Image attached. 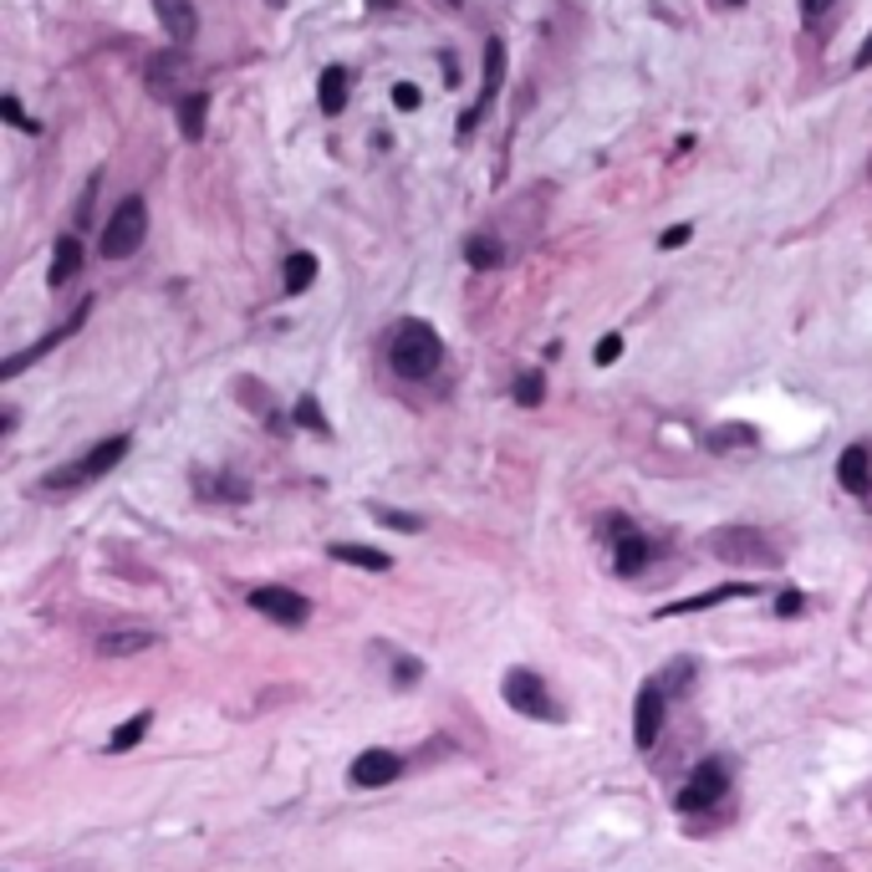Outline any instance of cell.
Returning <instances> with one entry per match:
<instances>
[{"label": "cell", "instance_id": "obj_1", "mask_svg": "<svg viewBox=\"0 0 872 872\" xmlns=\"http://www.w3.org/2000/svg\"><path fill=\"white\" fill-rule=\"evenodd\" d=\"M388 363H394L398 378L419 383V378H429V373H439V363H444V342H439V332L429 322L408 317V322H398L394 338H388Z\"/></svg>", "mask_w": 872, "mask_h": 872}, {"label": "cell", "instance_id": "obj_2", "mask_svg": "<svg viewBox=\"0 0 872 872\" xmlns=\"http://www.w3.org/2000/svg\"><path fill=\"white\" fill-rule=\"evenodd\" d=\"M704 547L715 562L730 566H781V547L760 526H719V531L704 536Z\"/></svg>", "mask_w": 872, "mask_h": 872}, {"label": "cell", "instance_id": "obj_3", "mask_svg": "<svg viewBox=\"0 0 872 872\" xmlns=\"http://www.w3.org/2000/svg\"><path fill=\"white\" fill-rule=\"evenodd\" d=\"M143 235H148V205H143V195H128L113 210L108 230H102V255L108 261H128L143 245Z\"/></svg>", "mask_w": 872, "mask_h": 872}, {"label": "cell", "instance_id": "obj_4", "mask_svg": "<svg viewBox=\"0 0 872 872\" xmlns=\"http://www.w3.org/2000/svg\"><path fill=\"white\" fill-rule=\"evenodd\" d=\"M500 694H506V704L516 709V715H526V719H547V725L562 719V704L551 699V689L531 674V669H510V674L500 678Z\"/></svg>", "mask_w": 872, "mask_h": 872}, {"label": "cell", "instance_id": "obj_5", "mask_svg": "<svg viewBox=\"0 0 872 872\" xmlns=\"http://www.w3.org/2000/svg\"><path fill=\"white\" fill-rule=\"evenodd\" d=\"M128 450H133V439H128V434H108L102 444H92V450H87L82 460H77V465L57 470V475H52V485L62 490V485H87V479L113 475V470L128 460Z\"/></svg>", "mask_w": 872, "mask_h": 872}, {"label": "cell", "instance_id": "obj_6", "mask_svg": "<svg viewBox=\"0 0 872 872\" xmlns=\"http://www.w3.org/2000/svg\"><path fill=\"white\" fill-rule=\"evenodd\" d=\"M725 791H730V765L719 755L699 760L689 775V786L678 791V812H709V806L725 802Z\"/></svg>", "mask_w": 872, "mask_h": 872}, {"label": "cell", "instance_id": "obj_7", "mask_svg": "<svg viewBox=\"0 0 872 872\" xmlns=\"http://www.w3.org/2000/svg\"><path fill=\"white\" fill-rule=\"evenodd\" d=\"M245 603H251L261 618L282 622V628H301V622L311 618V603L301 597V592H291V587H251V592H245Z\"/></svg>", "mask_w": 872, "mask_h": 872}, {"label": "cell", "instance_id": "obj_8", "mask_svg": "<svg viewBox=\"0 0 872 872\" xmlns=\"http://www.w3.org/2000/svg\"><path fill=\"white\" fill-rule=\"evenodd\" d=\"M500 82H506V42H500V36H490V42H485V87H479L475 108L460 118V139H465L479 118L490 113V102H495V92H500Z\"/></svg>", "mask_w": 872, "mask_h": 872}, {"label": "cell", "instance_id": "obj_9", "mask_svg": "<svg viewBox=\"0 0 872 872\" xmlns=\"http://www.w3.org/2000/svg\"><path fill=\"white\" fill-rule=\"evenodd\" d=\"M663 684L659 678H648L643 689H638V699H633V746L638 750H653V740L663 735Z\"/></svg>", "mask_w": 872, "mask_h": 872}, {"label": "cell", "instance_id": "obj_10", "mask_svg": "<svg viewBox=\"0 0 872 872\" xmlns=\"http://www.w3.org/2000/svg\"><path fill=\"white\" fill-rule=\"evenodd\" d=\"M87 311H92V301H82V307L71 311V317H67V322H62V327H57V332H46V338H42V342H36V347H26V352H15L11 363L0 367V383H11V378H21V373H26V367H31V363H36V357H46V352H52V347H62V342H67V338H71V332H82V322H87Z\"/></svg>", "mask_w": 872, "mask_h": 872}, {"label": "cell", "instance_id": "obj_11", "mask_svg": "<svg viewBox=\"0 0 872 872\" xmlns=\"http://www.w3.org/2000/svg\"><path fill=\"white\" fill-rule=\"evenodd\" d=\"M607 531H612V541H618V551H612V566H618L622 577H638V572L648 566V556H653L648 536L633 531V521H622V516H612V521H607Z\"/></svg>", "mask_w": 872, "mask_h": 872}, {"label": "cell", "instance_id": "obj_12", "mask_svg": "<svg viewBox=\"0 0 872 872\" xmlns=\"http://www.w3.org/2000/svg\"><path fill=\"white\" fill-rule=\"evenodd\" d=\"M352 786L363 791H378V786H394L398 775H404V755H394V750H363V755L352 760Z\"/></svg>", "mask_w": 872, "mask_h": 872}, {"label": "cell", "instance_id": "obj_13", "mask_svg": "<svg viewBox=\"0 0 872 872\" xmlns=\"http://www.w3.org/2000/svg\"><path fill=\"white\" fill-rule=\"evenodd\" d=\"M154 11H158V21H164V31H169V42H174V46H189V42H195L199 11L189 5V0H154Z\"/></svg>", "mask_w": 872, "mask_h": 872}, {"label": "cell", "instance_id": "obj_14", "mask_svg": "<svg viewBox=\"0 0 872 872\" xmlns=\"http://www.w3.org/2000/svg\"><path fill=\"white\" fill-rule=\"evenodd\" d=\"M837 479H842V490L852 495H872V454L862 444H847L842 460H837Z\"/></svg>", "mask_w": 872, "mask_h": 872}, {"label": "cell", "instance_id": "obj_15", "mask_svg": "<svg viewBox=\"0 0 872 872\" xmlns=\"http://www.w3.org/2000/svg\"><path fill=\"white\" fill-rule=\"evenodd\" d=\"M750 592H760L755 582H725V587H715V592H699V597L669 603V607H663V618H684V612H704V607H719V603H730V597H750Z\"/></svg>", "mask_w": 872, "mask_h": 872}, {"label": "cell", "instance_id": "obj_16", "mask_svg": "<svg viewBox=\"0 0 872 872\" xmlns=\"http://www.w3.org/2000/svg\"><path fill=\"white\" fill-rule=\"evenodd\" d=\"M82 261H87L82 240H77V235H57V251H52V271H46V282L67 286L71 276H82Z\"/></svg>", "mask_w": 872, "mask_h": 872}, {"label": "cell", "instance_id": "obj_17", "mask_svg": "<svg viewBox=\"0 0 872 872\" xmlns=\"http://www.w3.org/2000/svg\"><path fill=\"white\" fill-rule=\"evenodd\" d=\"M347 92H352V71L347 67H327L322 82H317V102H322L327 118L347 113Z\"/></svg>", "mask_w": 872, "mask_h": 872}, {"label": "cell", "instance_id": "obj_18", "mask_svg": "<svg viewBox=\"0 0 872 872\" xmlns=\"http://www.w3.org/2000/svg\"><path fill=\"white\" fill-rule=\"evenodd\" d=\"M174 108H179V133H184V143H199V139H205V123H210V98H205V92H184Z\"/></svg>", "mask_w": 872, "mask_h": 872}, {"label": "cell", "instance_id": "obj_19", "mask_svg": "<svg viewBox=\"0 0 872 872\" xmlns=\"http://www.w3.org/2000/svg\"><path fill=\"white\" fill-rule=\"evenodd\" d=\"M332 562H347V566H363V572H388L394 566V556L378 547H357V541H338V547L327 551Z\"/></svg>", "mask_w": 872, "mask_h": 872}, {"label": "cell", "instance_id": "obj_20", "mask_svg": "<svg viewBox=\"0 0 872 872\" xmlns=\"http://www.w3.org/2000/svg\"><path fill=\"white\" fill-rule=\"evenodd\" d=\"M143 648H154V633H148V628H123V633H102L98 638L102 659H128V653H143Z\"/></svg>", "mask_w": 872, "mask_h": 872}, {"label": "cell", "instance_id": "obj_21", "mask_svg": "<svg viewBox=\"0 0 872 872\" xmlns=\"http://www.w3.org/2000/svg\"><path fill=\"white\" fill-rule=\"evenodd\" d=\"M311 282H317V255H311V251H291V255H286V266H282L286 296H301Z\"/></svg>", "mask_w": 872, "mask_h": 872}, {"label": "cell", "instance_id": "obj_22", "mask_svg": "<svg viewBox=\"0 0 872 872\" xmlns=\"http://www.w3.org/2000/svg\"><path fill=\"white\" fill-rule=\"evenodd\" d=\"M760 434L750 429V423H719L715 434H709V450L715 454H730V450H755Z\"/></svg>", "mask_w": 872, "mask_h": 872}, {"label": "cell", "instance_id": "obj_23", "mask_svg": "<svg viewBox=\"0 0 872 872\" xmlns=\"http://www.w3.org/2000/svg\"><path fill=\"white\" fill-rule=\"evenodd\" d=\"M465 261H470L475 271H495L500 261H506V245H500L495 235H470V240H465Z\"/></svg>", "mask_w": 872, "mask_h": 872}, {"label": "cell", "instance_id": "obj_24", "mask_svg": "<svg viewBox=\"0 0 872 872\" xmlns=\"http://www.w3.org/2000/svg\"><path fill=\"white\" fill-rule=\"evenodd\" d=\"M148 725H154V715H148V709H143V715H133L123 725V730L113 735V740H108V750H113V755H123V750H133L143 740V735H148Z\"/></svg>", "mask_w": 872, "mask_h": 872}, {"label": "cell", "instance_id": "obj_25", "mask_svg": "<svg viewBox=\"0 0 872 872\" xmlns=\"http://www.w3.org/2000/svg\"><path fill=\"white\" fill-rule=\"evenodd\" d=\"M240 404H251L255 413H261V419L271 423V429H282V413H276V408L266 404V388H261V383H255V378H245V383H240Z\"/></svg>", "mask_w": 872, "mask_h": 872}, {"label": "cell", "instance_id": "obj_26", "mask_svg": "<svg viewBox=\"0 0 872 872\" xmlns=\"http://www.w3.org/2000/svg\"><path fill=\"white\" fill-rule=\"evenodd\" d=\"M301 429H311V434H327V413L317 408V398H296V413H291Z\"/></svg>", "mask_w": 872, "mask_h": 872}, {"label": "cell", "instance_id": "obj_27", "mask_svg": "<svg viewBox=\"0 0 872 872\" xmlns=\"http://www.w3.org/2000/svg\"><path fill=\"white\" fill-rule=\"evenodd\" d=\"M541 398H547V378H541V373H521V378H516V404L536 408Z\"/></svg>", "mask_w": 872, "mask_h": 872}, {"label": "cell", "instance_id": "obj_28", "mask_svg": "<svg viewBox=\"0 0 872 872\" xmlns=\"http://www.w3.org/2000/svg\"><path fill=\"white\" fill-rule=\"evenodd\" d=\"M0 113H5V123H11V128H21V133H36V123H31L26 108H21V98H11V92L0 98Z\"/></svg>", "mask_w": 872, "mask_h": 872}, {"label": "cell", "instance_id": "obj_29", "mask_svg": "<svg viewBox=\"0 0 872 872\" xmlns=\"http://www.w3.org/2000/svg\"><path fill=\"white\" fill-rule=\"evenodd\" d=\"M367 510H373L383 526H394V531H419V526H423L419 516H404V510H388V506H367Z\"/></svg>", "mask_w": 872, "mask_h": 872}, {"label": "cell", "instance_id": "obj_30", "mask_svg": "<svg viewBox=\"0 0 872 872\" xmlns=\"http://www.w3.org/2000/svg\"><path fill=\"white\" fill-rule=\"evenodd\" d=\"M419 102H423V92L413 82H394V108H398V113H419Z\"/></svg>", "mask_w": 872, "mask_h": 872}, {"label": "cell", "instance_id": "obj_31", "mask_svg": "<svg viewBox=\"0 0 872 872\" xmlns=\"http://www.w3.org/2000/svg\"><path fill=\"white\" fill-rule=\"evenodd\" d=\"M618 357H622V338H618V332H612V338H603V342H597V363H603V367H612V363H618Z\"/></svg>", "mask_w": 872, "mask_h": 872}, {"label": "cell", "instance_id": "obj_32", "mask_svg": "<svg viewBox=\"0 0 872 872\" xmlns=\"http://www.w3.org/2000/svg\"><path fill=\"white\" fill-rule=\"evenodd\" d=\"M394 678H398V684H413V678H423V663L419 659H398L394 663Z\"/></svg>", "mask_w": 872, "mask_h": 872}, {"label": "cell", "instance_id": "obj_33", "mask_svg": "<svg viewBox=\"0 0 872 872\" xmlns=\"http://www.w3.org/2000/svg\"><path fill=\"white\" fill-rule=\"evenodd\" d=\"M775 612H781V618H796V612H802V592H781V597H775Z\"/></svg>", "mask_w": 872, "mask_h": 872}, {"label": "cell", "instance_id": "obj_34", "mask_svg": "<svg viewBox=\"0 0 872 872\" xmlns=\"http://www.w3.org/2000/svg\"><path fill=\"white\" fill-rule=\"evenodd\" d=\"M694 230L689 225H674V230H663V251H678V245H689Z\"/></svg>", "mask_w": 872, "mask_h": 872}, {"label": "cell", "instance_id": "obj_35", "mask_svg": "<svg viewBox=\"0 0 872 872\" xmlns=\"http://www.w3.org/2000/svg\"><path fill=\"white\" fill-rule=\"evenodd\" d=\"M852 67H872V31H868V42L858 46V62H852Z\"/></svg>", "mask_w": 872, "mask_h": 872}, {"label": "cell", "instance_id": "obj_36", "mask_svg": "<svg viewBox=\"0 0 872 872\" xmlns=\"http://www.w3.org/2000/svg\"><path fill=\"white\" fill-rule=\"evenodd\" d=\"M827 5H831V0H802V11H806V15H821Z\"/></svg>", "mask_w": 872, "mask_h": 872}, {"label": "cell", "instance_id": "obj_37", "mask_svg": "<svg viewBox=\"0 0 872 872\" xmlns=\"http://www.w3.org/2000/svg\"><path fill=\"white\" fill-rule=\"evenodd\" d=\"M266 5H286V0H266Z\"/></svg>", "mask_w": 872, "mask_h": 872}, {"label": "cell", "instance_id": "obj_38", "mask_svg": "<svg viewBox=\"0 0 872 872\" xmlns=\"http://www.w3.org/2000/svg\"><path fill=\"white\" fill-rule=\"evenodd\" d=\"M730 5H746V0H730Z\"/></svg>", "mask_w": 872, "mask_h": 872}, {"label": "cell", "instance_id": "obj_39", "mask_svg": "<svg viewBox=\"0 0 872 872\" xmlns=\"http://www.w3.org/2000/svg\"><path fill=\"white\" fill-rule=\"evenodd\" d=\"M378 5H388V0H378Z\"/></svg>", "mask_w": 872, "mask_h": 872}]
</instances>
